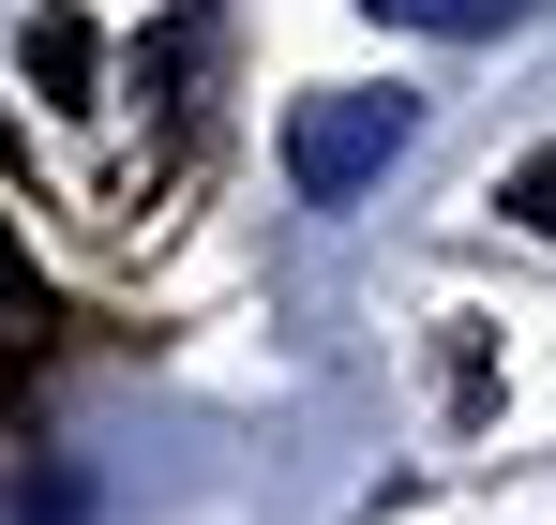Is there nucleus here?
Returning a JSON list of instances; mask_svg holds the SVG:
<instances>
[{
    "instance_id": "nucleus-1",
    "label": "nucleus",
    "mask_w": 556,
    "mask_h": 525,
    "mask_svg": "<svg viewBox=\"0 0 556 525\" xmlns=\"http://www.w3.org/2000/svg\"><path fill=\"white\" fill-rule=\"evenodd\" d=\"M391 151H406V90H301V105H286V180H301V210H346Z\"/></svg>"
},
{
    "instance_id": "nucleus-2",
    "label": "nucleus",
    "mask_w": 556,
    "mask_h": 525,
    "mask_svg": "<svg viewBox=\"0 0 556 525\" xmlns=\"http://www.w3.org/2000/svg\"><path fill=\"white\" fill-rule=\"evenodd\" d=\"M91 61H105V46H91V15H30V30H15V76H46L61 105L91 90Z\"/></svg>"
},
{
    "instance_id": "nucleus-3",
    "label": "nucleus",
    "mask_w": 556,
    "mask_h": 525,
    "mask_svg": "<svg viewBox=\"0 0 556 525\" xmlns=\"http://www.w3.org/2000/svg\"><path fill=\"white\" fill-rule=\"evenodd\" d=\"M376 15H406V30H437V46H481V30H511L527 0H376Z\"/></svg>"
},
{
    "instance_id": "nucleus-4",
    "label": "nucleus",
    "mask_w": 556,
    "mask_h": 525,
    "mask_svg": "<svg viewBox=\"0 0 556 525\" xmlns=\"http://www.w3.org/2000/svg\"><path fill=\"white\" fill-rule=\"evenodd\" d=\"M496 210H511V226H542V241H556V151H527V166H511V195H496Z\"/></svg>"
},
{
    "instance_id": "nucleus-5",
    "label": "nucleus",
    "mask_w": 556,
    "mask_h": 525,
    "mask_svg": "<svg viewBox=\"0 0 556 525\" xmlns=\"http://www.w3.org/2000/svg\"><path fill=\"white\" fill-rule=\"evenodd\" d=\"M0 331H30V300H15V256H0Z\"/></svg>"
}]
</instances>
